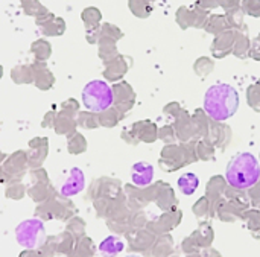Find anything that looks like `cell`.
Returning <instances> with one entry per match:
<instances>
[{
    "label": "cell",
    "mask_w": 260,
    "mask_h": 257,
    "mask_svg": "<svg viewBox=\"0 0 260 257\" xmlns=\"http://www.w3.org/2000/svg\"><path fill=\"white\" fill-rule=\"evenodd\" d=\"M239 93L230 84H215L204 94V110L213 120L222 122L236 114Z\"/></svg>",
    "instance_id": "cell-1"
},
{
    "label": "cell",
    "mask_w": 260,
    "mask_h": 257,
    "mask_svg": "<svg viewBox=\"0 0 260 257\" xmlns=\"http://www.w3.org/2000/svg\"><path fill=\"white\" fill-rule=\"evenodd\" d=\"M229 184L235 189H250L260 180V163L251 152L235 155L225 171Z\"/></svg>",
    "instance_id": "cell-2"
},
{
    "label": "cell",
    "mask_w": 260,
    "mask_h": 257,
    "mask_svg": "<svg viewBox=\"0 0 260 257\" xmlns=\"http://www.w3.org/2000/svg\"><path fill=\"white\" fill-rule=\"evenodd\" d=\"M113 99L114 96H113L111 87L105 81H101V79L90 81L82 90L84 107L94 113H101L110 108L113 104Z\"/></svg>",
    "instance_id": "cell-3"
},
{
    "label": "cell",
    "mask_w": 260,
    "mask_h": 257,
    "mask_svg": "<svg viewBox=\"0 0 260 257\" xmlns=\"http://www.w3.org/2000/svg\"><path fill=\"white\" fill-rule=\"evenodd\" d=\"M17 241L26 248H37L44 242V227L38 219H29L17 227Z\"/></svg>",
    "instance_id": "cell-4"
},
{
    "label": "cell",
    "mask_w": 260,
    "mask_h": 257,
    "mask_svg": "<svg viewBox=\"0 0 260 257\" xmlns=\"http://www.w3.org/2000/svg\"><path fill=\"white\" fill-rule=\"evenodd\" d=\"M131 180L139 187H146L154 180V166L146 162H139L131 168Z\"/></svg>",
    "instance_id": "cell-5"
},
{
    "label": "cell",
    "mask_w": 260,
    "mask_h": 257,
    "mask_svg": "<svg viewBox=\"0 0 260 257\" xmlns=\"http://www.w3.org/2000/svg\"><path fill=\"white\" fill-rule=\"evenodd\" d=\"M66 201L49 200L37 209V215L43 219H66Z\"/></svg>",
    "instance_id": "cell-6"
},
{
    "label": "cell",
    "mask_w": 260,
    "mask_h": 257,
    "mask_svg": "<svg viewBox=\"0 0 260 257\" xmlns=\"http://www.w3.org/2000/svg\"><path fill=\"white\" fill-rule=\"evenodd\" d=\"M84 184H85V178H84V174L81 169L75 168L70 171V175L69 178L66 180V183L62 184L59 194L62 197H72V195H76L79 194L82 189H84Z\"/></svg>",
    "instance_id": "cell-7"
},
{
    "label": "cell",
    "mask_w": 260,
    "mask_h": 257,
    "mask_svg": "<svg viewBox=\"0 0 260 257\" xmlns=\"http://www.w3.org/2000/svg\"><path fill=\"white\" fill-rule=\"evenodd\" d=\"M125 244L122 242L120 238L117 236H108L105 238L101 245H99V251L104 257H116L120 251H123Z\"/></svg>",
    "instance_id": "cell-8"
},
{
    "label": "cell",
    "mask_w": 260,
    "mask_h": 257,
    "mask_svg": "<svg viewBox=\"0 0 260 257\" xmlns=\"http://www.w3.org/2000/svg\"><path fill=\"white\" fill-rule=\"evenodd\" d=\"M198 186H200V178L195 174H192V172L183 174L178 178V189L184 195H193L195 190L198 189Z\"/></svg>",
    "instance_id": "cell-9"
},
{
    "label": "cell",
    "mask_w": 260,
    "mask_h": 257,
    "mask_svg": "<svg viewBox=\"0 0 260 257\" xmlns=\"http://www.w3.org/2000/svg\"><path fill=\"white\" fill-rule=\"evenodd\" d=\"M126 257H139V256H136V254H129V256H126Z\"/></svg>",
    "instance_id": "cell-10"
}]
</instances>
